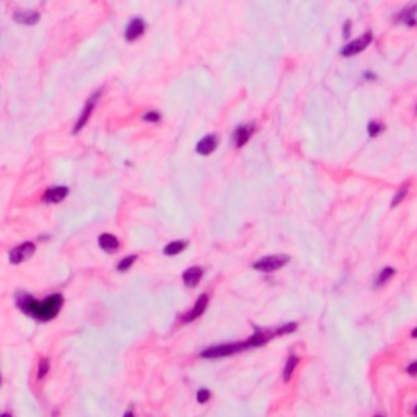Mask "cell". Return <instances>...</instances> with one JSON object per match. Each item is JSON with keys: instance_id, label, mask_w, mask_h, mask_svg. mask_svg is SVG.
<instances>
[{"instance_id": "cell-1", "label": "cell", "mask_w": 417, "mask_h": 417, "mask_svg": "<svg viewBox=\"0 0 417 417\" xmlns=\"http://www.w3.org/2000/svg\"><path fill=\"white\" fill-rule=\"evenodd\" d=\"M16 305H18V308L23 313L33 316V318H36L39 321H49L56 318L57 313L61 311V308L64 305V297L61 294H54L38 302V300L33 298L31 295L21 294L18 295Z\"/></svg>"}, {"instance_id": "cell-2", "label": "cell", "mask_w": 417, "mask_h": 417, "mask_svg": "<svg viewBox=\"0 0 417 417\" xmlns=\"http://www.w3.org/2000/svg\"><path fill=\"white\" fill-rule=\"evenodd\" d=\"M246 349H251L249 341H243V343H231V344H223V346H215L211 349H205L201 354L204 358H219V357H228L233 354L243 352Z\"/></svg>"}, {"instance_id": "cell-3", "label": "cell", "mask_w": 417, "mask_h": 417, "mask_svg": "<svg viewBox=\"0 0 417 417\" xmlns=\"http://www.w3.org/2000/svg\"><path fill=\"white\" fill-rule=\"evenodd\" d=\"M290 257L285 256V254H272V256H264L261 259H257L253 268L256 271H261V272H274V271H279L280 268H283L287 263H289Z\"/></svg>"}, {"instance_id": "cell-4", "label": "cell", "mask_w": 417, "mask_h": 417, "mask_svg": "<svg viewBox=\"0 0 417 417\" xmlns=\"http://www.w3.org/2000/svg\"><path fill=\"white\" fill-rule=\"evenodd\" d=\"M372 41H373V35L370 31H367V33H363L362 36H358L357 39H352L350 43H347L343 49H341V54H343L344 57L357 56V54H360L362 51H365V49L372 44Z\"/></svg>"}, {"instance_id": "cell-5", "label": "cell", "mask_w": 417, "mask_h": 417, "mask_svg": "<svg viewBox=\"0 0 417 417\" xmlns=\"http://www.w3.org/2000/svg\"><path fill=\"white\" fill-rule=\"evenodd\" d=\"M35 251H36L35 245H33L31 241H27V243H21L18 246H15L10 251V254H8V257H10L12 264H21L24 261H28L30 257L35 254Z\"/></svg>"}, {"instance_id": "cell-6", "label": "cell", "mask_w": 417, "mask_h": 417, "mask_svg": "<svg viewBox=\"0 0 417 417\" xmlns=\"http://www.w3.org/2000/svg\"><path fill=\"white\" fill-rule=\"evenodd\" d=\"M207 305H209V297L205 294L199 295V298L196 300L194 306L191 308V310L185 316H183V323H191V321H194L196 318H199V316H201L205 311Z\"/></svg>"}, {"instance_id": "cell-7", "label": "cell", "mask_w": 417, "mask_h": 417, "mask_svg": "<svg viewBox=\"0 0 417 417\" xmlns=\"http://www.w3.org/2000/svg\"><path fill=\"white\" fill-rule=\"evenodd\" d=\"M396 21L404 23L406 27H417V4L414 5H407L406 8H403L399 15L396 16Z\"/></svg>"}, {"instance_id": "cell-8", "label": "cell", "mask_w": 417, "mask_h": 417, "mask_svg": "<svg viewBox=\"0 0 417 417\" xmlns=\"http://www.w3.org/2000/svg\"><path fill=\"white\" fill-rule=\"evenodd\" d=\"M98 96H99V93H96L93 98L88 99V103H87V106H85V110H83V113L80 114V118H79L77 124H75V127H73V132H75V134H77V132H79V131H80V129H82V127L87 124L88 118H90L91 113H93V110H95V103H96Z\"/></svg>"}, {"instance_id": "cell-9", "label": "cell", "mask_w": 417, "mask_h": 417, "mask_svg": "<svg viewBox=\"0 0 417 417\" xmlns=\"http://www.w3.org/2000/svg\"><path fill=\"white\" fill-rule=\"evenodd\" d=\"M201 279H202V269L196 268V266L183 272V282H185L186 287H196L197 283L201 282Z\"/></svg>"}, {"instance_id": "cell-10", "label": "cell", "mask_w": 417, "mask_h": 417, "mask_svg": "<svg viewBox=\"0 0 417 417\" xmlns=\"http://www.w3.org/2000/svg\"><path fill=\"white\" fill-rule=\"evenodd\" d=\"M98 245L108 253H114L119 249V241L114 235H111V233H103V235L98 238Z\"/></svg>"}, {"instance_id": "cell-11", "label": "cell", "mask_w": 417, "mask_h": 417, "mask_svg": "<svg viewBox=\"0 0 417 417\" xmlns=\"http://www.w3.org/2000/svg\"><path fill=\"white\" fill-rule=\"evenodd\" d=\"M144 30H145V23L142 21L140 18H136V20H132L129 23V27L126 28V33H124V35H126L127 41H134L142 35V33H144Z\"/></svg>"}, {"instance_id": "cell-12", "label": "cell", "mask_w": 417, "mask_h": 417, "mask_svg": "<svg viewBox=\"0 0 417 417\" xmlns=\"http://www.w3.org/2000/svg\"><path fill=\"white\" fill-rule=\"evenodd\" d=\"M69 194V189L65 188V186H57V188H53V189H49L46 191V194H44V201L46 202H61L64 201L65 197H67Z\"/></svg>"}, {"instance_id": "cell-13", "label": "cell", "mask_w": 417, "mask_h": 417, "mask_svg": "<svg viewBox=\"0 0 417 417\" xmlns=\"http://www.w3.org/2000/svg\"><path fill=\"white\" fill-rule=\"evenodd\" d=\"M215 148H217V137L215 136H205L196 147L199 155H211Z\"/></svg>"}, {"instance_id": "cell-14", "label": "cell", "mask_w": 417, "mask_h": 417, "mask_svg": "<svg viewBox=\"0 0 417 417\" xmlns=\"http://www.w3.org/2000/svg\"><path fill=\"white\" fill-rule=\"evenodd\" d=\"M13 20L20 24H27V27H31V24H36L39 21V13L38 12H18L13 15Z\"/></svg>"}, {"instance_id": "cell-15", "label": "cell", "mask_w": 417, "mask_h": 417, "mask_svg": "<svg viewBox=\"0 0 417 417\" xmlns=\"http://www.w3.org/2000/svg\"><path fill=\"white\" fill-rule=\"evenodd\" d=\"M253 134V126H243V127H238L235 131V134H233V139H235V144L237 147H243L246 142L249 140Z\"/></svg>"}, {"instance_id": "cell-16", "label": "cell", "mask_w": 417, "mask_h": 417, "mask_svg": "<svg viewBox=\"0 0 417 417\" xmlns=\"http://www.w3.org/2000/svg\"><path fill=\"white\" fill-rule=\"evenodd\" d=\"M298 357L297 355H292L289 360H287V363H285V369H283V373H282V378H283V381H289L290 378H292V375H294V370L297 369V365H298Z\"/></svg>"}, {"instance_id": "cell-17", "label": "cell", "mask_w": 417, "mask_h": 417, "mask_svg": "<svg viewBox=\"0 0 417 417\" xmlns=\"http://www.w3.org/2000/svg\"><path fill=\"white\" fill-rule=\"evenodd\" d=\"M188 246L186 241H173V243L170 245H166L165 249H163V253L166 256H174V254H179L181 251H185V248Z\"/></svg>"}, {"instance_id": "cell-18", "label": "cell", "mask_w": 417, "mask_h": 417, "mask_svg": "<svg viewBox=\"0 0 417 417\" xmlns=\"http://www.w3.org/2000/svg\"><path fill=\"white\" fill-rule=\"evenodd\" d=\"M395 269L393 268H385L383 271H380V274H378V277L375 279V287H380V285H383V283H386L391 277L395 276Z\"/></svg>"}, {"instance_id": "cell-19", "label": "cell", "mask_w": 417, "mask_h": 417, "mask_svg": "<svg viewBox=\"0 0 417 417\" xmlns=\"http://www.w3.org/2000/svg\"><path fill=\"white\" fill-rule=\"evenodd\" d=\"M407 193H409V186H407V183H404V185L396 191V194L393 196V201H391V207H396V205L401 204V202L404 201V197L407 196Z\"/></svg>"}, {"instance_id": "cell-20", "label": "cell", "mask_w": 417, "mask_h": 417, "mask_svg": "<svg viewBox=\"0 0 417 417\" xmlns=\"http://www.w3.org/2000/svg\"><path fill=\"white\" fill-rule=\"evenodd\" d=\"M367 131H369V136L370 137H378L383 131H385V127H383V124L378 122V121H370L369 122V127H367Z\"/></svg>"}, {"instance_id": "cell-21", "label": "cell", "mask_w": 417, "mask_h": 417, "mask_svg": "<svg viewBox=\"0 0 417 417\" xmlns=\"http://www.w3.org/2000/svg\"><path fill=\"white\" fill-rule=\"evenodd\" d=\"M136 259H137V256H136V254H132V256H127V257H124V259H122V261H121L119 264H118V268H116V269H118V271H121V272L127 271V269L131 268V266L136 263Z\"/></svg>"}, {"instance_id": "cell-22", "label": "cell", "mask_w": 417, "mask_h": 417, "mask_svg": "<svg viewBox=\"0 0 417 417\" xmlns=\"http://www.w3.org/2000/svg\"><path fill=\"white\" fill-rule=\"evenodd\" d=\"M49 372V358H43V360L39 362V367H38V380L44 378Z\"/></svg>"}, {"instance_id": "cell-23", "label": "cell", "mask_w": 417, "mask_h": 417, "mask_svg": "<svg viewBox=\"0 0 417 417\" xmlns=\"http://www.w3.org/2000/svg\"><path fill=\"white\" fill-rule=\"evenodd\" d=\"M196 398H197V403L199 404H204V403L209 401V399H211V391L205 389V388H201V389L197 391V396Z\"/></svg>"}, {"instance_id": "cell-24", "label": "cell", "mask_w": 417, "mask_h": 417, "mask_svg": "<svg viewBox=\"0 0 417 417\" xmlns=\"http://www.w3.org/2000/svg\"><path fill=\"white\" fill-rule=\"evenodd\" d=\"M158 119H160V116H158L157 113H147L144 116V121H150V122H157Z\"/></svg>"}, {"instance_id": "cell-25", "label": "cell", "mask_w": 417, "mask_h": 417, "mask_svg": "<svg viewBox=\"0 0 417 417\" xmlns=\"http://www.w3.org/2000/svg\"><path fill=\"white\" fill-rule=\"evenodd\" d=\"M407 373H411V375H417V362H412L409 367H407Z\"/></svg>"}, {"instance_id": "cell-26", "label": "cell", "mask_w": 417, "mask_h": 417, "mask_svg": "<svg viewBox=\"0 0 417 417\" xmlns=\"http://www.w3.org/2000/svg\"><path fill=\"white\" fill-rule=\"evenodd\" d=\"M349 31H350V21H346V24H344V38L346 39L349 38Z\"/></svg>"}, {"instance_id": "cell-27", "label": "cell", "mask_w": 417, "mask_h": 417, "mask_svg": "<svg viewBox=\"0 0 417 417\" xmlns=\"http://www.w3.org/2000/svg\"><path fill=\"white\" fill-rule=\"evenodd\" d=\"M124 417H134V412H132V411H127L126 414H124Z\"/></svg>"}, {"instance_id": "cell-28", "label": "cell", "mask_w": 417, "mask_h": 417, "mask_svg": "<svg viewBox=\"0 0 417 417\" xmlns=\"http://www.w3.org/2000/svg\"><path fill=\"white\" fill-rule=\"evenodd\" d=\"M412 337H417V328H415V329L412 331Z\"/></svg>"}, {"instance_id": "cell-29", "label": "cell", "mask_w": 417, "mask_h": 417, "mask_svg": "<svg viewBox=\"0 0 417 417\" xmlns=\"http://www.w3.org/2000/svg\"><path fill=\"white\" fill-rule=\"evenodd\" d=\"M2 417H12L10 414H2Z\"/></svg>"}, {"instance_id": "cell-30", "label": "cell", "mask_w": 417, "mask_h": 417, "mask_svg": "<svg viewBox=\"0 0 417 417\" xmlns=\"http://www.w3.org/2000/svg\"><path fill=\"white\" fill-rule=\"evenodd\" d=\"M414 415L417 417V406H415V409H414Z\"/></svg>"}, {"instance_id": "cell-31", "label": "cell", "mask_w": 417, "mask_h": 417, "mask_svg": "<svg viewBox=\"0 0 417 417\" xmlns=\"http://www.w3.org/2000/svg\"><path fill=\"white\" fill-rule=\"evenodd\" d=\"M375 417H385V415H375Z\"/></svg>"}, {"instance_id": "cell-32", "label": "cell", "mask_w": 417, "mask_h": 417, "mask_svg": "<svg viewBox=\"0 0 417 417\" xmlns=\"http://www.w3.org/2000/svg\"><path fill=\"white\" fill-rule=\"evenodd\" d=\"M415 111H417V108H415Z\"/></svg>"}]
</instances>
